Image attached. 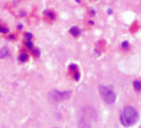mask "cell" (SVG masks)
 I'll return each instance as SVG.
<instances>
[{"instance_id": "6da1fadb", "label": "cell", "mask_w": 141, "mask_h": 128, "mask_svg": "<svg viewBox=\"0 0 141 128\" xmlns=\"http://www.w3.org/2000/svg\"><path fill=\"white\" fill-rule=\"evenodd\" d=\"M138 120V112L133 107L127 106L123 109L120 116V121L125 127L134 125Z\"/></svg>"}, {"instance_id": "7a4b0ae2", "label": "cell", "mask_w": 141, "mask_h": 128, "mask_svg": "<svg viewBox=\"0 0 141 128\" xmlns=\"http://www.w3.org/2000/svg\"><path fill=\"white\" fill-rule=\"evenodd\" d=\"M97 119V113L93 108L87 107L83 109L82 117L79 120L78 126L80 128H91L92 123Z\"/></svg>"}, {"instance_id": "3957f363", "label": "cell", "mask_w": 141, "mask_h": 128, "mask_svg": "<svg viewBox=\"0 0 141 128\" xmlns=\"http://www.w3.org/2000/svg\"><path fill=\"white\" fill-rule=\"evenodd\" d=\"M99 93L102 100L107 104H113L116 100V94L114 91L107 86L101 85L99 87Z\"/></svg>"}, {"instance_id": "277c9868", "label": "cell", "mask_w": 141, "mask_h": 128, "mask_svg": "<svg viewBox=\"0 0 141 128\" xmlns=\"http://www.w3.org/2000/svg\"><path fill=\"white\" fill-rule=\"evenodd\" d=\"M71 96V92H59L57 90H53L49 93V99L53 102H58L69 99Z\"/></svg>"}, {"instance_id": "5b68a950", "label": "cell", "mask_w": 141, "mask_h": 128, "mask_svg": "<svg viewBox=\"0 0 141 128\" xmlns=\"http://www.w3.org/2000/svg\"><path fill=\"white\" fill-rule=\"evenodd\" d=\"M69 32H70V34L73 35V36H78L80 35L81 31H80V29H79L78 27H73L70 28Z\"/></svg>"}, {"instance_id": "8992f818", "label": "cell", "mask_w": 141, "mask_h": 128, "mask_svg": "<svg viewBox=\"0 0 141 128\" xmlns=\"http://www.w3.org/2000/svg\"><path fill=\"white\" fill-rule=\"evenodd\" d=\"M9 52V50L8 47H3L0 50V59L4 58L6 56H8Z\"/></svg>"}, {"instance_id": "52a82bcc", "label": "cell", "mask_w": 141, "mask_h": 128, "mask_svg": "<svg viewBox=\"0 0 141 128\" xmlns=\"http://www.w3.org/2000/svg\"><path fill=\"white\" fill-rule=\"evenodd\" d=\"M134 88L136 92H140L141 91V82L135 80L134 82Z\"/></svg>"}, {"instance_id": "ba28073f", "label": "cell", "mask_w": 141, "mask_h": 128, "mask_svg": "<svg viewBox=\"0 0 141 128\" xmlns=\"http://www.w3.org/2000/svg\"><path fill=\"white\" fill-rule=\"evenodd\" d=\"M28 56H27V54H22L20 55V56H19V60L22 62H24V61H26V60H27Z\"/></svg>"}, {"instance_id": "9c48e42d", "label": "cell", "mask_w": 141, "mask_h": 128, "mask_svg": "<svg viewBox=\"0 0 141 128\" xmlns=\"http://www.w3.org/2000/svg\"><path fill=\"white\" fill-rule=\"evenodd\" d=\"M121 46L123 47L124 49H128V47H129V43L127 41H124L123 43L121 44Z\"/></svg>"}, {"instance_id": "30bf717a", "label": "cell", "mask_w": 141, "mask_h": 128, "mask_svg": "<svg viewBox=\"0 0 141 128\" xmlns=\"http://www.w3.org/2000/svg\"><path fill=\"white\" fill-rule=\"evenodd\" d=\"M26 45H27V46L28 47V48H32L33 47V44H32V41H28L27 43H26Z\"/></svg>"}, {"instance_id": "8fae6325", "label": "cell", "mask_w": 141, "mask_h": 128, "mask_svg": "<svg viewBox=\"0 0 141 128\" xmlns=\"http://www.w3.org/2000/svg\"><path fill=\"white\" fill-rule=\"evenodd\" d=\"M26 38H27V40H31V39L32 38V35L31 34V33H29V32L26 33Z\"/></svg>"}, {"instance_id": "7c38bea8", "label": "cell", "mask_w": 141, "mask_h": 128, "mask_svg": "<svg viewBox=\"0 0 141 128\" xmlns=\"http://www.w3.org/2000/svg\"><path fill=\"white\" fill-rule=\"evenodd\" d=\"M0 32H3V33H7L8 32V30L6 29V28H1V27H0Z\"/></svg>"}, {"instance_id": "4fadbf2b", "label": "cell", "mask_w": 141, "mask_h": 128, "mask_svg": "<svg viewBox=\"0 0 141 128\" xmlns=\"http://www.w3.org/2000/svg\"><path fill=\"white\" fill-rule=\"evenodd\" d=\"M49 16H50V17L51 18V19H54V14L53 13H49Z\"/></svg>"}, {"instance_id": "5bb4252c", "label": "cell", "mask_w": 141, "mask_h": 128, "mask_svg": "<svg viewBox=\"0 0 141 128\" xmlns=\"http://www.w3.org/2000/svg\"><path fill=\"white\" fill-rule=\"evenodd\" d=\"M75 78H76V80H79V74H78V72L75 74Z\"/></svg>"}, {"instance_id": "9a60e30c", "label": "cell", "mask_w": 141, "mask_h": 128, "mask_svg": "<svg viewBox=\"0 0 141 128\" xmlns=\"http://www.w3.org/2000/svg\"><path fill=\"white\" fill-rule=\"evenodd\" d=\"M35 53H36V56H37L40 55V51H39L38 50H36V51H35Z\"/></svg>"}, {"instance_id": "2e32d148", "label": "cell", "mask_w": 141, "mask_h": 128, "mask_svg": "<svg viewBox=\"0 0 141 128\" xmlns=\"http://www.w3.org/2000/svg\"><path fill=\"white\" fill-rule=\"evenodd\" d=\"M18 28H22V25H19V26H18Z\"/></svg>"}]
</instances>
